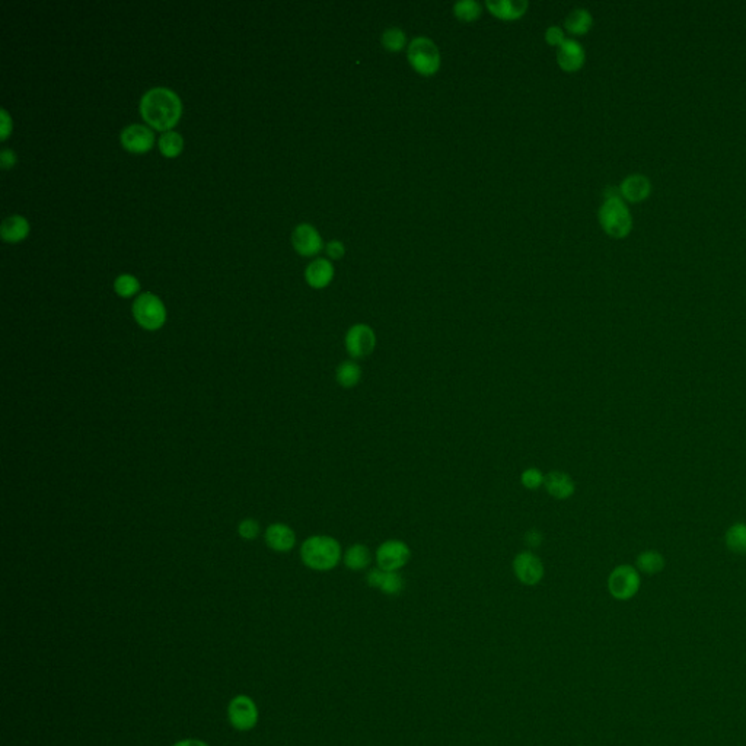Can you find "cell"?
<instances>
[{
	"instance_id": "22",
	"label": "cell",
	"mask_w": 746,
	"mask_h": 746,
	"mask_svg": "<svg viewBox=\"0 0 746 746\" xmlns=\"http://www.w3.org/2000/svg\"><path fill=\"white\" fill-rule=\"evenodd\" d=\"M637 570L646 574H658L665 569V558L659 551L647 550L639 554L636 560Z\"/></svg>"
},
{
	"instance_id": "16",
	"label": "cell",
	"mask_w": 746,
	"mask_h": 746,
	"mask_svg": "<svg viewBox=\"0 0 746 746\" xmlns=\"http://www.w3.org/2000/svg\"><path fill=\"white\" fill-rule=\"evenodd\" d=\"M334 277V267L325 258H318L306 267L305 278L310 288L322 289L327 288Z\"/></svg>"
},
{
	"instance_id": "2",
	"label": "cell",
	"mask_w": 746,
	"mask_h": 746,
	"mask_svg": "<svg viewBox=\"0 0 746 746\" xmlns=\"http://www.w3.org/2000/svg\"><path fill=\"white\" fill-rule=\"evenodd\" d=\"M300 557L305 566L317 572H328L338 566L343 558L340 542L328 535H314L308 538L302 548Z\"/></svg>"
},
{
	"instance_id": "10",
	"label": "cell",
	"mask_w": 746,
	"mask_h": 746,
	"mask_svg": "<svg viewBox=\"0 0 746 746\" xmlns=\"http://www.w3.org/2000/svg\"><path fill=\"white\" fill-rule=\"evenodd\" d=\"M231 725L238 730H250L257 725L258 711L257 705L250 697L239 695L233 698L228 708Z\"/></svg>"
},
{
	"instance_id": "19",
	"label": "cell",
	"mask_w": 746,
	"mask_h": 746,
	"mask_svg": "<svg viewBox=\"0 0 746 746\" xmlns=\"http://www.w3.org/2000/svg\"><path fill=\"white\" fill-rule=\"evenodd\" d=\"M363 370L356 360L341 362L335 369V381L341 388L352 389L360 384Z\"/></svg>"
},
{
	"instance_id": "11",
	"label": "cell",
	"mask_w": 746,
	"mask_h": 746,
	"mask_svg": "<svg viewBox=\"0 0 746 746\" xmlns=\"http://www.w3.org/2000/svg\"><path fill=\"white\" fill-rule=\"evenodd\" d=\"M292 243L295 250L303 257L315 256L322 250V238L312 225L308 224H302L293 231Z\"/></svg>"
},
{
	"instance_id": "25",
	"label": "cell",
	"mask_w": 746,
	"mask_h": 746,
	"mask_svg": "<svg viewBox=\"0 0 746 746\" xmlns=\"http://www.w3.org/2000/svg\"><path fill=\"white\" fill-rule=\"evenodd\" d=\"M184 149V140L177 132H167L159 139V150L167 158H175Z\"/></svg>"
},
{
	"instance_id": "24",
	"label": "cell",
	"mask_w": 746,
	"mask_h": 746,
	"mask_svg": "<svg viewBox=\"0 0 746 746\" xmlns=\"http://www.w3.org/2000/svg\"><path fill=\"white\" fill-rule=\"evenodd\" d=\"M726 547L739 555L746 554V523H735L726 531Z\"/></svg>"
},
{
	"instance_id": "8",
	"label": "cell",
	"mask_w": 746,
	"mask_h": 746,
	"mask_svg": "<svg viewBox=\"0 0 746 746\" xmlns=\"http://www.w3.org/2000/svg\"><path fill=\"white\" fill-rule=\"evenodd\" d=\"M345 347L353 360L364 359L377 349V334L367 324H354L346 332Z\"/></svg>"
},
{
	"instance_id": "29",
	"label": "cell",
	"mask_w": 746,
	"mask_h": 746,
	"mask_svg": "<svg viewBox=\"0 0 746 746\" xmlns=\"http://www.w3.org/2000/svg\"><path fill=\"white\" fill-rule=\"evenodd\" d=\"M114 289L117 292V295H120L121 298H130L133 295H136L140 289V285L137 282V278L132 274H122L120 277H117L115 283H114Z\"/></svg>"
},
{
	"instance_id": "9",
	"label": "cell",
	"mask_w": 746,
	"mask_h": 746,
	"mask_svg": "<svg viewBox=\"0 0 746 746\" xmlns=\"http://www.w3.org/2000/svg\"><path fill=\"white\" fill-rule=\"evenodd\" d=\"M512 567L516 579L526 586L538 584L545 573L541 558L532 551H522L516 554Z\"/></svg>"
},
{
	"instance_id": "5",
	"label": "cell",
	"mask_w": 746,
	"mask_h": 746,
	"mask_svg": "<svg viewBox=\"0 0 746 746\" xmlns=\"http://www.w3.org/2000/svg\"><path fill=\"white\" fill-rule=\"evenodd\" d=\"M133 315L140 327L153 331L165 324L167 309L158 296L143 293L133 305Z\"/></svg>"
},
{
	"instance_id": "15",
	"label": "cell",
	"mask_w": 746,
	"mask_h": 746,
	"mask_svg": "<svg viewBox=\"0 0 746 746\" xmlns=\"http://www.w3.org/2000/svg\"><path fill=\"white\" fill-rule=\"evenodd\" d=\"M619 191H621V197L636 203V201H641L647 199V196L651 191V184L647 177L641 174H633L621 182Z\"/></svg>"
},
{
	"instance_id": "13",
	"label": "cell",
	"mask_w": 746,
	"mask_h": 746,
	"mask_svg": "<svg viewBox=\"0 0 746 746\" xmlns=\"http://www.w3.org/2000/svg\"><path fill=\"white\" fill-rule=\"evenodd\" d=\"M544 488L552 499L567 500L576 493V483L567 473L551 471L545 474Z\"/></svg>"
},
{
	"instance_id": "35",
	"label": "cell",
	"mask_w": 746,
	"mask_h": 746,
	"mask_svg": "<svg viewBox=\"0 0 746 746\" xmlns=\"http://www.w3.org/2000/svg\"><path fill=\"white\" fill-rule=\"evenodd\" d=\"M525 542H526L527 547L538 548L541 545V542H542V535H541V532L538 530H530V531H526V534H525Z\"/></svg>"
},
{
	"instance_id": "23",
	"label": "cell",
	"mask_w": 746,
	"mask_h": 746,
	"mask_svg": "<svg viewBox=\"0 0 746 746\" xmlns=\"http://www.w3.org/2000/svg\"><path fill=\"white\" fill-rule=\"evenodd\" d=\"M592 23H594V18H592V15L589 14V11H586V9H574V11H572L567 15L566 21H564L566 29L569 31V33H572L574 36L586 34L587 31L592 28Z\"/></svg>"
},
{
	"instance_id": "31",
	"label": "cell",
	"mask_w": 746,
	"mask_h": 746,
	"mask_svg": "<svg viewBox=\"0 0 746 746\" xmlns=\"http://www.w3.org/2000/svg\"><path fill=\"white\" fill-rule=\"evenodd\" d=\"M258 530H260L258 523H257L256 520H253V519H246V520L241 522V525H239V527H238L239 535H241L242 538H245V540H253V538H256V537L258 535Z\"/></svg>"
},
{
	"instance_id": "1",
	"label": "cell",
	"mask_w": 746,
	"mask_h": 746,
	"mask_svg": "<svg viewBox=\"0 0 746 746\" xmlns=\"http://www.w3.org/2000/svg\"><path fill=\"white\" fill-rule=\"evenodd\" d=\"M182 111L177 93L168 88H153L147 90L140 101V112L145 121L153 129L165 132L179 121Z\"/></svg>"
},
{
	"instance_id": "36",
	"label": "cell",
	"mask_w": 746,
	"mask_h": 746,
	"mask_svg": "<svg viewBox=\"0 0 746 746\" xmlns=\"http://www.w3.org/2000/svg\"><path fill=\"white\" fill-rule=\"evenodd\" d=\"M0 159H2V168L9 169L16 164V154L9 149H4L2 154H0Z\"/></svg>"
},
{
	"instance_id": "30",
	"label": "cell",
	"mask_w": 746,
	"mask_h": 746,
	"mask_svg": "<svg viewBox=\"0 0 746 746\" xmlns=\"http://www.w3.org/2000/svg\"><path fill=\"white\" fill-rule=\"evenodd\" d=\"M544 480H545V476L542 474L540 468H537V466L526 468L520 474V484L526 490H538L540 487H544Z\"/></svg>"
},
{
	"instance_id": "27",
	"label": "cell",
	"mask_w": 746,
	"mask_h": 746,
	"mask_svg": "<svg viewBox=\"0 0 746 746\" xmlns=\"http://www.w3.org/2000/svg\"><path fill=\"white\" fill-rule=\"evenodd\" d=\"M381 43L385 47V50L396 53V51H401L404 47H406L407 36L399 28H395V26L394 28H388L385 33L382 34Z\"/></svg>"
},
{
	"instance_id": "28",
	"label": "cell",
	"mask_w": 746,
	"mask_h": 746,
	"mask_svg": "<svg viewBox=\"0 0 746 746\" xmlns=\"http://www.w3.org/2000/svg\"><path fill=\"white\" fill-rule=\"evenodd\" d=\"M404 579L399 572H385L379 590L388 597H396L402 592Z\"/></svg>"
},
{
	"instance_id": "37",
	"label": "cell",
	"mask_w": 746,
	"mask_h": 746,
	"mask_svg": "<svg viewBox=\"0 0 746 746\" xmlns=\"http://www.w3.org/2000/svg\"><path fill=\"white\" fill-rule=\"evenodd\" d=\"M0 115H2V140H6L12 132V120L6 110H2Z\"/></svg>"
},
{
	"instance_id": "18",
	"label": "cell",
	"mask_w": 746,
	"mask_h": 746,
	"mask_svg": "<svg viewBox=\"0 0 746 746\" xmlns=\"http://www.w3.org/2000/svg\"><path fill=\"white\" fill-rule=\"evenodd\" d=\"M485 6L497 18L503 21H515L525 15L527 9V2H525V0H503V2L487 0Z\"/></svg>"
},
{
	"instance_id": "26",
	"label": "cell",
	"mask_w": 746,
	"mask_h": 746,
	"mask_svg": "<svg viewBox=\"0 0 746 746\" xmlns=\"http://www.w3.org/2000/svg\"><path fill=\"white\" fill-rule=\"evenodd\" d=\"M453 12L459 21L473 22L481 15V5L476 0H459L453 6Z\"/></svg>"
},
{
	"instance_id": "33",
	"label": "cell",
	"mask_w": 746,
	"mask_h": 746,
	"mask_svg": "<svg viewBox=\"0 0 746 746\" xmlns=\"http://www.w3.org/2000/svg\"><path fill=\"white\" fill-rule=\"evenodd\" d=\"M384 574H385V570L379 569L378 566L375 569H370L366 574V582L370 587L373 589H379L381 583H382V579H384Z\"/></svg>"
},
{
	"instance_id": "38",
	"label": "cell",
	"mask_w": 746,
	"mask_h": 746,
	"mask_svg": "<svg viewBox=\"0 0 746 746\" xmlns=\"http://www.w3.org/2000/svg\"><path fill=\"white\" fill-rule=\"evenodd\" d=\"M174 746H207L204 742L201 740H196V739H185V740H181L178 743H175Z\"/></svg>"
},
{
	"instance_id": "32",
	"label": "cell",
	"mask_w": 746,
	"mask_h": 746,
	"mask_svg": "<svg viewBox=\"0 0 746 746\" xmlns=\"http://www.w3.org/2000/svg\"><path fill=\"white\" fill-rule=\"evenodd\" d=\"M545 41L554 47L562 46L566 41L563 29L560 26H550L545 33Z\"/></svg>"
},
{
	"instance_id": "20",
	"label": "cell",
	"mask_w": 746,
	"mask_h": 746,
	"mask_svg": "<svg viewBox=\"0 0 746 746\" xmlns=\"http://www.w3.org/2000/svg\"><path fill=\"white\" fill-rule=\"evenodd\" d=\"M343 562L345 566L352 572L366 570L372 563L370 550L364 544H353L343 554Z\"/></svg>"
},
{
	"instance_id": "6",
	"label": "cell",
	"mask_w": 746,
	"mask_h": 746,
	"mask_svg": "<svg viewBox=\"0 0 746 746\" xmlns=\"http://www.w3.org/2000/svg\"><path fill=\"white\" fill-rule=\"evenodd\" d=\"M640 584L641 579L639 570L627 564L615 567L608 577V590L616 601H629L634 598Z\"/></svg>"
},
{
	"instance_id": "4",
	"label": "cell",
	"mask_w": 746,
	"mask_h": 746,
	"mask_svg": "<svg viewBox=\"0 0 746 746\" xmlns=\"http://www.w3.org/2000/svg\"><path fill=\"white\" fill-rule=\"evenodd\" d=\"M407 57L411 68L423 76H431L441 69L439 48L430 38H414L409 46Z\"/></svg>"
},
{
	"instance_id": "7",
	"label": "cell",
	"mask_w": 746,
	"mask_h": 746,
	"mask_svg": "<svg viewBox=\"0 0 746 746\" xmlns=\"http://www.w3.org/2000/svg\"><path fill=\"white\" fill-rule=\"evenodd\" d=\"M411 558V548L401 540H387L375 551L377 566L385 572H399Z\"/></svg>"
},
{
	"instance_id": "12",
	"label": "cell",
	"mask_w": 746,
	"mask_h": 746,
	"mask_svg": "<svg viewBox=\"0 0 746 746\" xmlns=\"http://www.w3.org/2000/svg\"><path fill=\"white\" fill-rule=\"evenodd\" d=\"M153 140L152 130L142 124H132L121 132V145L132 153H146L152 149Z\"/></svg>"
},
{
	"instance_id": "3",
	"label": "cell",
	"mask_w": 746,
	"mask_h": 746,
	"mask_svg": "<svg viewBox=\"0 0 746 746\" xmlns=\"http://www.w3.org/2000/svg\"><path fill=\"white\" fill-rule=\"evenodd\" d=\"M599 222L612 238H624L633 228L631 213L621 197H608L599 209Z\"/></svg>"
},
{
	"instance_id": "21",
	"label": "cell",
	"mask_w": 746,
	"mask_h": 746,
	"mask_svg": "<svg viewBox=\"0 0 746 746\" xmlns=\"http://www.w3.org/2000/svg\"><path fill=\"white\" fill-rule=\"evenodd\" d=\"M29 233V225L22 216H11L4 221L0 235L6 242H19Z\"/></svg>"
},
{
	"instance_id": "14",
	"label": "cell",
	"mask_w": 746,
	"mask_h": 746,
	"mask_svg": "<svg viewBox=\"0 0 746 746\" xmlns=\"http://www.w3.org/2000/svg\"><path fill=\"white\" fill-rule=\"evenodd\" d=\"M586 53L576 40H566L557 50V61L564 72H577L584 65Z\"/></svg>"
},
{
	"instance_id": "34",
	"label": "cell",
	"mask_w": 746,
	"mask_h": 746,
	"mask_svg": "<svg viewBox=\"0 0 746 746\" xmlns=\"http://www.w3.org/2000/svg\"><path fill=\"white\" fill-rule=\"evenodd\" d=\"M346 253V248L343 245V242L340 241H331L328 245H327V254L332 258V260H340L341 257L345 256Z\"/></svg>"
},
{
	"instance_id": "17",
	"label": "cell",
	"mask_w": 746,
	"mask_h": 746,
	"mask_svg": "<svg viewBox=\"0 0 746 746\" xmlns=\"http://www.w3.org/2000/svg\"><path fill=\"white\" fill-rule=\"evenodd\" d=\"M266 541L275 551H289L295 547L296 535L288 525L274 523L266 532Z\"/></svg>"
}]
</instances>
